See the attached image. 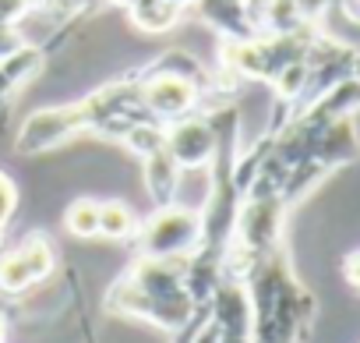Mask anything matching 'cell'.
<instances>
[{
  "instance_id": "cell-7",
  "label": "cell",
  "mask_w": 360,
  "mask_h": 343,
  "mask_svg": "<svg viewBox=\"0 0 360 343\" xmlns=\"http://www.w3.org/2000/svg\"><path fill=\"white\" fill-rule=\"evenodd\" d=\"M89 343H96V339H92V336H89Z\"/></svg>"
},
{
  "instance_id": "cell-1",
  "label": "cell",
  "mask_w": 360,
  "mask_h": 343,
  "mask_svg": "<svg viewBox=\"0 0 360 343\" xmlns=\"http://www.w3.org/2000/svg\"><path fill=\"white\" fill-rule=\"evenodd\" d=\"M251 343H300L314 325V294L297 280L283 244L265 251L248 273Z\"/></svg>"
},
{
  "instance_id": "cell-5",
  "label": "cell",
  "mask_w": 360,
  "mask_h": 343,
  "mask_svg": "<svg viewBox=\"0 0 360 343\" xmlns=\"http://www.w3.org/2000/svg\"><path fill=\"white\" fill-rule=\"evenodd\" d=\"M64 223L75 237H99V202H92V199L71 202L64 213Z\"/></svg>"
},
{
  "instance_id": "cell-3",
  "label": "cell",
  "mask_w": 360,
  "mask_h": 343,
  "mask_svg": "<svg viewBox=\"0 0 360 343\" xmlns=\"http://www.w3.org/2000/svg\"><path fill=\"white\" fill-rule=\"evenodd\" d=\"M57 269V244L43 234H29L11 251L0 255V290L4 294H25L39 287Z\"/></svg>"
},
{
  "instance_id": "cell-2",
  "label": "cell",
  "mask_w": 360,
  "mask_h": 343,
  "mask_svg": "<svg viewBox=\"0 0 360 343\" xmlns=\"http://www.w3.org/2000/svg\"><path fill=\"white\" fill-rule=\"evenodd\" d=\"M138 248L148 258H173V255H191L202 237V216L180 206H159V213L138 227Z\"/></svg>"
},
{
  "instance_id": "cell-6",
  "label": "cell",
  "mask_w": 360,
  "mask_h": 343,
  "mask_svg": "<svg viewBox=\"0 0 360 343\" xmlns=\"http://www.w3.org/2000/svg\"><path fill=\"white\" fill-rule=\"evenodd\" d=\"M15 209H18V188H15L4 174H0V237H4V230H8Z\"/></svg>"
},
{
  "instance_id": "cell-4",
  "label": "cell",
  "mask_w": 360,
  "mask_h": 343,
  "mask_svg": "<svg viewBox=\"0 0 360 343\" xmlns=\"http://www.w3.org/2000/svg\"><path fill=\"white\" fill-rule=\"evenodd\" d=\"M138 234V216L127 202H99V237L110 241H127Z\"/></svg>"
}]
</instances>
